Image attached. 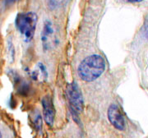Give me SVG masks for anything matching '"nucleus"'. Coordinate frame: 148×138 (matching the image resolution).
Listing matches in <instances>:
<instances>
[{
	"instance_id": "nucleus-3",
	"label": "nucleus",
	"mask_w": 148,
	"mask_h": 138,
	"mask_svg": "<svg viewBox=\"0 0 148 138\" xmlns=\"http://www.w3.org/2000/svg\"><path fill=\"white\" fill-rule=\"evenodd\" d=\"M66 94L70 106L76 113H81L83 109V99L78 85L76 82H72L67 86Z\"/></svg>"
},
{
	"instance_id": "nucleus-8",
	"label": "nucleus",
	"mask_w": 148,
	"mask_h": 138,
	"mask_svg": "<svg viewBox=\"0 0 148 138\" xmlns=\"http://www.w3.org/2000/svg\"><path fill=\"white\" fill-rule=\"evenodd\" d=\"M18 0H4V3L6 6H10L13 3H15Z\"/></svg>"
},
{
	"instance_id": "nucleus-7",
	"label": "nucleus",
	"mask_w": 148,
	"mask_h": 138,
	"mask_svg": "<svg viewBox=\"0 0 148 138\" xmlns=\"http://www.w3.org/2000/svg\"><path fill=\"white\" fill-rule=\"evenodd\" d=\"M64 0H49V4L52 9H54V8H58L61 5L64 3Z\"/></svg>"
},
{
	"instance_id": "nucleus-5",
	"label": "nucleus",
	"mask_w": 148,
	"mask_h": 138,
	"mask_svg": "<svg viewBox=\"0 0 148 138\" xmlns=\"http://www.w3.org/2000/svg\"><path fill=\"white\" fill-rule=\"evenodd\" d=\"M43 112H44V118L45 120L49 126H53V120H54V115L55 111L53 108V102L49 96H45L42 100Z\"/></svg>"
},
{
	"instance_id": "nucleus-4",
	"label": "nucleus",
	"mask_w": 148,
	"mask_h": 138,
	"mask_svg": "<svg viewBox=\"0 0 148 138\" xmlns=\"http://www.w3.org/2000/svg\"><path fill=\"white\" fill-rule=\"evenodd\" d=\"M108 118L114 128L123 131L125 129V120L119 108L116 105H111L108 109Z\"/></svg>"
},
{
	"instance_id": "nucleus-6",
	"label": "nucleus",
	"mask_w": 148,
	"mask_h": 138,
	"mask_svg": "<svg viewBox=\"0 0 148 138\" xmlns=\"http://www.w3.org/2000/svg\"><path fill=\"white\" fill-rule=\"evenodd\" d=\"M53 34V30L52 28V25L51 23H46L45 26V28H44V31H43L42 34V41L44 46H47L49 44V40L50 38L52 37Z\"/></svg>"
},
{
	"instance_id": "nucleus-1",
	"label": "nucleus",
	"mask_w": 148,
	"mask_h": 138,
	"mask_svg": "<svg viewBox=\"0 0 148 138\" xmlns=\"http://www.w3.org/2000/svg\"><path fill=\"white\" fill-rule=\"evenodd\" d=\"M106 70V61L98 54H92L82 61L77 68V73L81 79L86 82H91L100 77Z\"/></svg>"
},
{
	"instance_id": "nucleus-10",
	"label": "nucleus",
	"mask_w": 148,
	"mask_h": 138,
	"mask_svg": "<svg viewBox=\"0 0 148 138\" xmlns=\"http://www.w3.org/2000/svg\"><path fill=\"white\" fill-rule=\"evenodd\" d=\"M0 138H2V134H1V132H0Z\"/></svg>"
},
{
	"instance_id": "nucleus-9",
	"label": "nucleus",
	"mask_w": 148,
	"mask_h": 138,
	"mask_svg": "<svg viewBox=\"0 0 148 138\" xmlns=\"http://www.w3.org/2000/svg\"><path fill=\"white\" fill-rule=\"evenodd\" d=\"M125 3H140L143 0H123Z\"/></svg>"
},
{
	"instance_id": "nucleus-2",
	"label": "nucleus",
	"mask_w": 148,
	"mask_h": 138,
	"mask_svg": "<svg viewBox=\"0 0 148 138\" xmlns=\"http://www.w3.org/2000/svg\"><path fill=\"white\" fill-rule=\"evenodd\" d=\"M37 21V15L32 12L19 13L16 16L15 20L16 27L21 33V35L25 37L27 41H30L34 36Z\"/></svg>"
}]
</instances>
